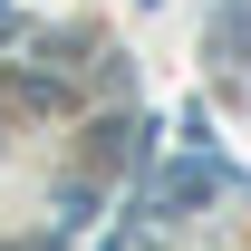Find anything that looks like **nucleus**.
I'll use <instances>...</instances> for the list:
<instances>
[{"mask_svg": "<svg viewBox=\"0 0 251 251\" xmlns=\"http://www.w3.org/2000/svg\"><path fill=\"white\" fill-rule=\"evenodd\" d=\"M213 58H222V68L251 58V10H242V0H232V10H213Z\"/></svg>", "mask_w": 251, "mask_h": 251, "instance_id": "nucleus-1", "label": "nucleus"}, {"mask_svg": "<svg viewBox=\"0 0 251 251\" xmlns=\"http://www.w3.org/2000/svg\"><path fill=\"white\" fill-rule=\"evenodd\" d=\"M213 184H222L213 164H174V174H164V193H155V203H164V213H184V203H203V193H213Z\"/></svg>", "mask_w": 251, "mask_h": 251, "instance_id": "nucleus-2", "label": "nucleus"}, {"mask_svg": "<svg viewBox=\"0 0 251 251\" xmlns=\"http://www.w3.org/2000/svg\"><path fill=\"white\" fill-rule=\"evenodd\" d=\"M116 251H126V242H116ZM135 251H145V242H135Z\"/></svg>", "mask_w": 251, "mask_h": 251, "instance_id": "nucleus-3", "label": "nucleus"}]
</instances>
